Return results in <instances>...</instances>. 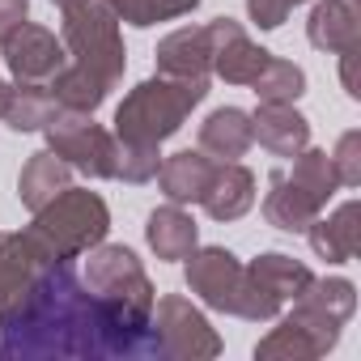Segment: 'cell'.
Here are the masks:
<instances>
[{
  "label": "cell",
  "instance_id": "6da1fadb",
  "mask_svg": "<svg viewBox=\"0 0 361 361\" xmlns=\"http://www.w3.org/2000/svg\"><path fill=\"white\" fill-rule=\"evenodd\" d=\"M0 357H85V361H149L161 357L153 319L98 298L73 259L47 264L30 293L0 314Z\"/></svg>",
  "mask_w": 361,
  "mask_h": 361
},
{
  "label": "cell",
  "instance_id": "7a4b0ae2",
  "mask_svg": "<svg viewBox=\"0 0 361 361\" xmlns=\"http://www.w3.org/2000/svg\"><path fill=\"white\" fill-rule=\"evenodd\" d=\"M204 98H209V81H174V77L140 81L115 106V140L161 145L188 123V115Z\"/></svg>",
  "mask_w": 361,
  "mask_h": 361
},
{
  "label": "cell",
  "instance_id": "3957f363",
  "mask_svg": "<svg viewBox=\"0 0 361 361\" xmlns=\"http://www.w3.org/2000/svg\"><path fill=\"white\" fill-rule=\"evenodd\" d=\"M26 234L35 238V247L47 259H81L111 234V209L98 192L64 188L35 213Z\"/></svg>",
  "mask_w": 361,
  "mask_h": 361
},
{
  "label": "cell",
  "instance_id": "277c9868",
  "mask_svg": "<svg viewBox=\"0 0 361 361\" xmlns=\"http://www.w3.org/2000/svg\"><path fill=\"white\" fill-rule=\"evenodd\" d=\"M60 43L73 56V64H81L85 73L106 81V90H115L123 81L128 51H123V35H119V18L102 5V0H85V5L64 9Z\"/></svg>",
  "mask_w": 361,
  "mask_h": 361
},
{
  "label": "cell",
  "instance_id": "5b68a950",
  "mask_svg": "<svg viewBox=\"0 0 361 361\" xmlns=\"http://www.w3.org/2000/svg\"><path fill=\"white\" fill-rule=\"evenodd\" d=\"M90 259H85V285L98 293V298H106V302H115V306H128V310H140V314H153V302H157V289H153V281H149V272L140 268V259H136V251L132 247H123V243H98L94 251H85Z\"/></svg>",
  "mask_w": 361,
  "mask_h": 361
},
{
  "label": "cell",
  "instance_id": "8992f818",
  "mask_svg": "<svg viewBox=\"0 0 361 361\" xmlns=\"http://www.w3.org/2000/svg\"><path fill=\"white\" fill-rule=\"evenodd\" d=\"M43 132H47V149L60 161H68L73 170L90 178H115V132L94 123V115L56 111Z\"/></svg>",
  "mask_w": 361,
  "mask_h": 361
},
{
  "label": "cell",
  "instance_id": "52a82bcc",
  "mask_svg": "<svg viewBox=\"0 0 361 361\" xmlns=\"http://www.w3.org/2000/svg\"><path fill=\"white\" fill-rule=\"evenodd\" d=\"M153 331L161 340V357L174 361H209L221 353V336L213 331V323L204 319V310H196L188 298L166 293L153 302Z\"/></svg>",
  "mask_w": 361,
  "mask_h": 361
},
{
  "label": "cell",
  "instance_id": "ba28073f",
  "mask_svg": "<svg viewBox=\"0 0 361 361\" xmlns=\"http://www.w3.org/2000/svg\"><path fill=\"white\" fill-rule=\"evenodd\" d=\"M340 344V323L319 314L306 302H293V310L255 344L259 361H314Z\"/></svg>",
  "mask_w": 361,
  "mask_h": 361
},
{
  "label": "cell",
  "instance_id": "9c48e42d",
  "mask_svg": "<svg viewBox=\"0 0 361 361\" xmlns=\"http://www.w3.org/2000/svg\"><path fill=\"white\" fill-rule=\"evenodd\" d=\"M183 264H188V268H183L188 289H192L209 310H221V314H234V319H238L243 289H247V268L238 264V255L226 251V247H196Z\"/></svg>",
  "mask_w": 361,
  "mask_h": 361
},
{
  "label": "cell",
  "instance_id": "30bf717a",
  "mask_svg": "<svg viewBox=\"0 0 361 361\" xmlns=\"http://www.w3.org/2000/svg\"><path fill=\"white\" fill-rule=\"evenodd\" d=\"M209 60H213V73L226 81V85H251L264 64L272 60L268 47H259L234 18H213L209 26Z\"/></svg>",
  "mask_w": 361,
  "mask_h": 361
},
{
  "label": "cell",
  "instance_id": "8fae6325",
  "mask_svg": "<svg viewBox=\"0 0 361 361\" xmlns=\"http://www.w3.org/2000/svg\"><path fill=\"white\" fill-rule=\"evenodd\" d=\"M5 64L13 73V81H39L47 85L60 68H64V43L47 30V26H35V22H22L5 43Z\"/></svg>",
  "mask_w": 361,
  "mask_h": 361
},
{
  "label": "cell",
  "instance_id": "7c38bea8",
  "mask_svg": "<svg viewBox=\"0 0 361 361\" xmlns=\"http://www.w3.org/2000/svg\"><path fill=\"white\" fill-rule=\"evenodd\" d=\"M47 264H56V259H47V255L35 247V238H30L26 230H22V234H0V314L13 310V306L30 293L35 276H39Z\"/></svg>",
  "mask_w": 361,
  "mask_h": 361
},
{
  "label": "cell",
  "instance_id": "4fadbf2b",
  "mask_svg": "<svg viewBox=\"0 0 361 361\" xmlns=\"http://www.w3.org/2000/svg\"><path fill=\"white\" fill-rule=\"evenodd\" d=\"M213 174H217V161L204 149H183V153L161 157L157 188L170 204H200L204 192L213 188Z\"/></svg>",
  "mask_w": 361,
  "mask_h": 361
},
{
  "label": "cell",
  "instance_id": "5bb4252c",
  "mask_svg": "<svg viewBox=\"0 0 361 361\" xmlns=\"http://www.w3.org/2000/svg\"><path fill=\"white\" fill-rule=\"evenodd\" d=\"M157 60V77H174V81H209L213 60H209V30L204 26H183L157 43L153 51Z\"/></svg>",
  "mask_w": 361,
  "mask_h": 361
},
{
  "label": "cell",
  "instance_id": "9a60e30c",
  "mask_svg": "<svg viewBox=\"0 0 361 361\" xmlns=\"http://www.w3.org/2000/svg\"><path fill=\"white\" fill-rule=\"evenodd\" d=\"M251 132L272 157H298L310 145V119L293 111V102H259V111L251 115Z\"/></svg>",
  "mask_w": 361,
  "mask_h": 361
},
{
  "label": "cell",
  "instance_id": "2e32d148",
  "mask_svg": "<svg viewBox=\"0 0 361 361\" xmlns=\"http://www.w3.org/2000/svg\"><path fill=\"white\" fill-rule=\"evenodd\" d=\"M306 238H310V251L319 259L348 264L361 251V204L357 200H344L331 217H314L306 226Z\"/></svg>",
  "mask_w": 361,
  "mask_h": 361
},
{
  "label": "cell",
  "instance_id": "e0dca14e",
  "mask_svg": "<svg viewBox=\"0 0 361 361\" xmlns=\"http://www.w3.org/2000/svg\"><path fill=\"white\" fill-rule=\"evenodd\" d=\"M306 39H310V47L331 51V56L361 47V9H357V0H319L310 22H306Z\"/></svg>",
  "mask_w": 361,
  "mask_h": 361
},
{
  "label": "cell",
  "instance_id": "ac0fdd59",
  "mask_svg": "<svg viewBox=\"0 0 361 361\" xmlns=\"http://www.w3.org/2000/svg\"><path fill=\"white\" fill-rule=\"evenodd\" d=\"M145 243L157 259L174 264V259H188L200 247V226L192 221V213H183V204H166L153 209L145 221Z\"/></svg>",
  "mask_w": 361,
  "mask_h": 361
},
{
  "label": "cell",
  "instance_id": "d6986e66",
  "mask_svg": "<svg viewBox=\"0 0 361 361\" xmlns=\"http://www.w3.org/2000/svg\"><path fill=\"white\" fill-rule=\"evenodd\" d=\"M204 213L213 221H238L251 213L255 204V174L243 166V161H217V174H213V188L204 192Z\"/></svg>",
  "mask_w": 361,
  "mask_h": 361
},
{
  "label": "cell",
  "instance_id": "ffe728a7",
  "mask_svg": "<svg viewBox=\"0 0 361 361\" xmlns=\"http://www.w3.org/2000/svg\"><path fill=\"white\" fill-rule=\"evenodd\" d=\"M323 209L293 183L285 170H276L268 178V196H264V221L272 230H285V234H306V226L319 217Z\"/></svg>",
  "mask_w": 361,
  "mask_h": 361
},
{
  "label": "cell",
  "instance_id": "44dd1931",
  "mask_svg": "<svg viewBox=\"0 0 361 361\" xmlns=\"http://www.w3.org/2000/svg\"><path fill=\"white\" fill-rule=\"evenodd\" d=\"M251 145H255V132H251V115L243 106H217L200 123V149L213 161H238Z\"/></svg>",
  "mask_w": 361,
  "mask_h": 361
},
{
  "label": "cell",
  "instance_id": "7402d4cb",
  "mask_svg": "<svg viewBox=\"0 0 361 361\" xmlns=\"http://www.w3.org/2000/svg\"><path fill=\"white\" fill-rule=\"evenodd\" d=\"M56 111H60V102H56L51 85H39V81H13V85H5L0 119H5L13 132H43Z\"/></svg>",
  "mask_w": 361,
  "mask_h": 361
},
{
  "label": "cell",
  "instance_id": "603a6c76",
  "mask_svg": "<svg viewBox=\"0 0 361 361\" xmlns=\"http://www.w3.org/2000/svg\"><path fill=\"white\" fill-rule=\"evenodd\" d=\"M64 188H73V166L60 161L51 149L30 153V161H26L22 174H18V196H22V204H26L30 213H39V209H43L51 196H60Z\"/></svg>",
  "mask_w": 361,
  "mask_h": 361
},
{
  "label": "cell",
  "instance_id": "cb8c5ba5",
  "mask_svg": "<svg viewBox=\"0 0 361 361\" xmlns=\"http://www.w3.org/2000/svg\"><path fill=\"white\" fill-rule=\"evenodd\" d=\"M247 272H251V281H255L259 289H268L281 306L298 302V298H302V289L314 281V272H310L302 259L285 255V251H264L259 259H251V264H247Z\"/></svg>",
  "mask_w": 361,
  "mask_h": 361
},
{
  "label": "cell",
  "instance_id": "d4e9b609",
  "mask_svg": "<svg viewBox=\"0 0 361 361\" xmlns=\"http://www.w3.org/2000/svg\"><path fill=\"white\" fill-rule=\"evenodd\" d=\"M51 94L60 102V111H81V115H94L102 102H106V81H98L94 73H85L81 64H64L51 81Z\"/></svg>",
  "mask_w": 361,
  "mask_h": 361
},
{
  "label": "cell",
  "instance_id": "484cf974",
  "mask_svg": "<svg viewBox=\"0 0 361 361\" xmlns=\"http://www.w3.org/2000/svg\"><path fill=\"white\" fill-rule=\"evenodd\" d=\"M293 183L319 204V209H327V200L340 192V178H336V170H331V157H327V149H302L298 153V161H293V170H285Z\"/></svg>",
  "mask_w": 361,
  "mask_h": 361
},
{
  "label": "cell",
  "instance_id": "4316f807",
  "mask_svg": "<svg viewBox=\"0 0 361 361\" xmlns=\"http://www.w3.org/2000/svg\"><path fill=\"white\" fill-rule=\"evenodd\" d=\"M102 5H106L119 22H128V26H136V30H149V26H157V22L188 18L192 9H200V0H102Z\"/></svg>",
  "mask_w": 361,
  "mask_h": 361
},
{
  "label": "cell",
  "instance_id": "83f0119b",
  "mask_svg": "<svg viewBox=\"0 0 361 361\" xmlns=\"http://www.w3.org/2000/svg\"><path fill=\"white\" fill-rule=\"evenodd\" d=\"M298 302H306V306H314L319 314H327V319H336L340 327L353 319V310H357V285L353 281H344V276H314L306 289H302V298Z\"/></svg>",
  "mask_w": 361,
  "mask_h": 361
},
{
  "label": "cell",
  "instance_id": "f1b7e54d",
  "mask_svg": "<svg viewBox=\"0 0 361 361\" xmlns=\"http://www.w3.org/2000/svg\"><path fill=\"white\" fill-rule=\"evenodd\" d=\"M251 90H255V98L259 102H298L302 94H306V73L293 64V60H268L264 64V73L251 81Z\"/></svg>",
  "mask_w": 361,
  "mask_h": 361
},
{
  "label": "cell",
  "instance_id": "f546056e",
  "mask_svg": "<svg viewBox=\"0 0 361 361\" xmlns=\"http://www.w3.org/2000/svg\"><path fill=\"white\" fill-rule=\"evenodd\" d=\"M157 166H161L157 145L115 140V178H123V183H149V178H157Z\"/></svg>",
  "mask_w": 361,
  "mask_h": 361
},
{
  "label": "cell",
  "instance_id": "4dcf8cb0",
  "mask_svg": "<svg viewBox=\"0 0 361 361\" xmlns=\"http://www.w3.org/2000/svg\"><path fill=\"white\" fill-rule=\"evenodd\" d=\"M327 157H331V170L340 178V188H357L361 183V132L357 128H348Z\"/></svg>",
  "mask_w": 361,
  "mask_h": 361
},
{
  "label": "cell",
  "instance_id": "1f68e13d",
  "mask_svg": "<svg viewBox=\"0 0 361 361\" xmlns=\"http://www.w3.org/2000/svg\"><path fill=\"white\" fill-rule=\"evenodd\" d=\"M293 13V0H247V18L259 30H276L285 26V18Z\"/></svg>",
  "mask_w": 361,
  "mask_h": 361
},
{
  "label": "cell",
  "instance_id": "d6a6232c",
  "mask_svg": "<svg viewBox=\"0 0 361 361\" xmlns=\"http://www.w3.org/2000/svg\"><path fill=\"white\" fill-rule=\"evenodd\" d=\"M30 13V0H0V43H5Z\"/></svg>",
  "mask_w": 361,
  "mask_h": 361
},
{
  "label": "cell",
  "instance_id": "836d02e7",
  "mask_svg": "<svg viewBox=\"0 0 361 361\" xmlns=\"http://www.w3.org/2000/svg\"><path fill=\"white\" fill-rule=\"evenodd\" d=\"M353 64H357V47H353V51H340V81H344V94H348V98L361 94V90H357V73H353Z\"/></svg>",
  "mask_w": 361,
  "mask_h": 361
},
{
  "label": "cell",
  "instance_id": "e575fe53",
  "mask_svg": "<svg viewBox=\"0 0 361 361\" xmlns=\"http://www.w3.org/2000/svg\"><path fill=\"white\" fill-rule=\"evenodd\" d=\"M51 5H56V9L64 13V9H73V5H85V0H51Z\"/></svg>",
  "mask_w": 361,
  "mask_h": 361
},
{
  "label": "cell",
  "instance_id": "d590c367",
  "mask_svg": "<svg viewBox=\"0 0 361 361\" xmlns=\"http://www.w3.org/2000/svg\"><path fill=\"white\" fill-rule=\"evenodd\" d=\"M0 102H5V81H0Z\"/></svg>",
  "mask_w": 361,
  "mask_h": 361
},
{
  "label": "cell",
  "instance_id": "8d00e7d4",
  "mask_svg": "<svg viewBox=\"0 0 361 361\" xmlns=\"http://www.w3.org/2000/svg\"><path fill=\"white\" fill-rule=\"evenodd\" d=\"M293 5H306V0H293Z\"/></svg>",
  "mask_w": 361,
  "mask_h": 361
}]
</instances>
